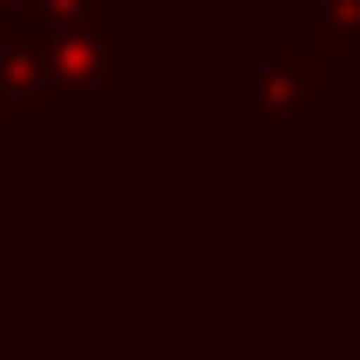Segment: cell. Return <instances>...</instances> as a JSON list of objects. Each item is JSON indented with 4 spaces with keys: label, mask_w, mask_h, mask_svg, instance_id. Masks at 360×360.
<instances>
[{
    "label": "cell",
    "mask_w": 360,
    "mask_h": 360,
    "mask_svg": "<svg viewBox=\"0 0 360 360\" xmlns=\"http://www.w3.org/2000/svg\"><path fill=\"white\" fill-rule=\"evenodd\" d=\"M87 101L53 74L47 34L27 20H0V120H80Z\"/></svg>",
    "instance_id": "1"
},
{
    "label": "cell",
    "mask_w": 360,
    "mask_h": 360,
    "mask_svg": "<svg viewBox=\"0 0 360 360\" xmlns=\"http://www.w3.org/2000/svg\"><path fill=\"white\" fill-rule=\"evenodd\" d=\"M47 60L67 87L87 101V114H107L120 87L141 80V67L107 40V27H74V34H47Z\"/></svg>",
    "instance_id": "2"
},
{
    "label": "cell",
    "mask_w": 360,
    "mask_h": 360,
    "mask_svg": "<svg viewBox=\"0 0 360 360\" xmlns=\"http://www.w3.org/2000/svg\"><path fill=\"white\" fill-rule=\"evenodd\" d=\"M327 107V87H321V60L314 53H281V60H267V74L247 80V87H233L227 114L247 120V114H294V120H314Z\"/></svg>",
    "instance_id": "3"
},
{
    "label": "cell",
    "mask_w": 360,
    "mask_h": 360,
    "mask_svg": "<svg viewBox=\"0 0 360 360\" xmlns=\"http://www.w3.org/2000/svg\"><path fill=\"white\" fill-rule=\"evenodd\" d=\"M107 7L114 0H27L20 20L40 34H74V27H107Z\"/></svg>",
    "instance_id": "4"
},
{
    "label": "cell",
    "mask_w": 360,
    "mask_h": 360,
    "mask_svg": "<svg viewBox=\"0 0 360 360\" xmlns=\"http://www.w3.org/2000/svg\"><path fill=\"white\" fill-rule=\"evenodd\" d=\"M321 47L334 60H360V0H321Z\"/></svg>",
    "instance_id": "5"
},
{
    "label": "cell",
    "mask_w": 360,
    "mask_h": 360,
    "mask_svg": "<svg viewBox=\"0 0 360 360\" xmlns=\"http://www.w3.org/2000/svg\"><path fill=\"white\" fill-rule=\"evenodd\" d=\"M20 7L27 0H0V20H20Z\"/></svg>",
    "instance_id": "6"
}]
</instances>
